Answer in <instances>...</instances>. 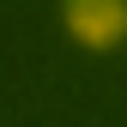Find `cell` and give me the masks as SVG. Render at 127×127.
Instances as JSON below:
<instances>
[{"label":"cell","instance_id":"1","mask_svg":"<svg viewBox=\"0 0 127 127\" xmlns=\"http://www.w3.org/2000/svg\"><path fill=\"white\" fill-rule=\"evenodd\" d=\"M61 30L85 55L127 49V0H61Z\"/></svg>","mask_w":127,"mask_h":127}]
</instances>
